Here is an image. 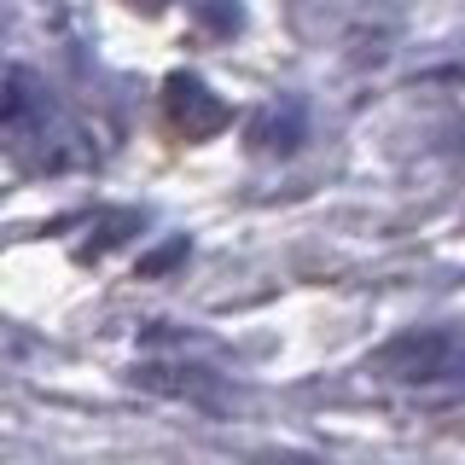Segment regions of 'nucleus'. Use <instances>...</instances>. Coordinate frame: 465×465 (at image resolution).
<instances>
[{
	"label": "nucleus",
	"mask_w": 465,
	"mask_h": 465,
	"mask_svg": "<svg viewBox=\"0 0 465 465\" xmlns=\"http://www.w3.org/2000/svg\"><path fill=\"white\" fill-rule=\"evenodd\" d=\"M367 372L390 378V384H454L465 378V326H413L401 338H390L378 355L367 361Z\"/></svg>",
	"instance_id": "1"
},
{
	"label": "nucleus",
	"mask_w": 465,
	"mask_h": 465,
	"mask_svg": "<svg viewBox=\"0 0 465 465\" xmlns=\"http://www.w3.org/2000/svg\"><path fill=\"white\" fill-rule=\"evenodd\" d=\"M47 128H53L47 82L24 64H0V140L29 145V140H47Z\"/></svg>",
	"instance_id": "2"
},
{
	"label": "nucleus",
	"mask_w": 465,
	"mask_h": 465,
	"mask_svg": "<svg viewBox=\"0 0 465 465\" xmlns=\"http://www.w3.org/2000/svg\"><path fill=\"white\" fill-rule=\"evenodd\" d=\"M163 111H169L174 134H186V140H210L232 123V105L203 76H193V70H174L163 82Z\"/></svg>",
	"instance_id": "3"
},
{
	"label": "nucleus",
	"mask_w": 465,
	"mask_h": 465,
	"mask_svg": "<svg viewBox=\"0 0 465 465\" xmlns=\"http://www.w3.org/2000/svg\"><path fill=\"white\" fill-rule=\"evenodd\" d=\"M309 140V105L302 99H273L251 116V145L262 157H291Z\"/></svg>",
	"instance_id": "4"
},
{
	"label": "nucleus",
	"mask_w": 465,
	"mask_h": 465,
	"mask_svg": "<svg viewBox=\"0 0 465 465\" xmlns=\"http://www.w3.org/2000/svg\"><path fill=\"white\" fill-rule=\"evenodd\" d=\"M193 6V18L210 29V35H239L244 29V6L239 0H186Z\"/></svg>",
	"instance_id": "5"
},
{
	"label": "nucleus",
	"mask_w": 465,
	"mask_h": 465,
	"mask_svg": "<svg viewBox=\"0 0 465 465\" xmlns=\"http://www.w3.org/2000/svg\"><path fill=\"white\" fill-rule=\"evenodd\" d=\"M128 227H140V215H134V210L105 215V222H99V239H87V244H82V262H99V256L111 251V244H123V239H128Z\"/></svg>",
	"instance_id": "6"
},
{
	"label": "nucleus",
	"mask_w": 465,
	"mask_h": 465,
	"mask_svg": "<svg viewBox=\"0 0 465 465\" xmlns=\"http://www.w3.org/2000/svg\"><path fill=\"white\" fill-rule=\"evenodd\" d=\"M193 256V244L186 239H169V244H157L152 256H140V280H163L169 268H181V262Z\"/></svg>",
	"instance_id": "7"
},
{
	"label": "nucleus",
	"mask_w": 465,
	"mask_h": 465,
	"mask_svg": "<svg viewBox=\"0 0 465 465\" xmlns=\"http://www.w3.org/2000/svg\"><path fill=\"white\" fill-rule=\"evenodd\" d=\"M128 6H140V12H163L169 0H128Z\"/></svg>",
	"instance_id": "8"
}]
</instances>
